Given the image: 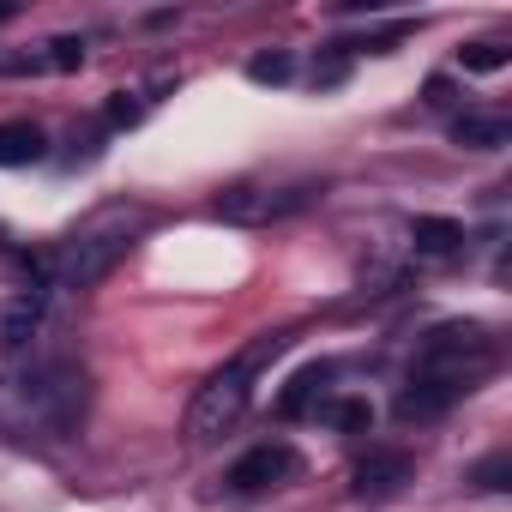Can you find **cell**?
I'll use <instances>...</instances> for the list:
<instances>
[{"instance_id": "cell-13", "label": "cell", "mask_w": 512, "mask_h": 512, "mask_svg": "<svg viewBox=\"0 0 512 512\" xmlns=\"http://www.w3.org/2000/svg\"><path fill=\"white\" fill-rule=\"evenodd\" d=\"M332 422H338L344 434H368V428H374V404H368V398H338V404H332Z\"/></svg>"}, {"instance_id": "cell-3", "label": "cell", "mask_w": 512, "mask_h": 512, "mask_svg": "<svg viewBox=\"0 0 512 512\" xmlns=\"http://www.w3.org/2000/svg\"><path fill=\"white\" fill-rule=\"evenodd\" d=\"M494 362H500V344H494L482 326H434V332L422 338L410 374L440 380V386H452V392H470Z\"/></svg>"}, {"instance_id": "cell-19", "label": "cell", "mask_w": 512, "mask_h": 512, "mask_svg": "<svg viewBox=\"0 0 512 512\" xmlns=\"http://www.w3.org/2000/svg\"><path fill=\"white\" fill-rule=\"evenodd\" d=\"M344 73H350V61H344V55H326V61L314 67V85H338Z\"/></svg>"}, {"instance_id": "cell-18", "label": "cell", "mask_w": 512, "mask_h": 512, "mask_svg": "<svg viewBox=\"0 0 512 512\" xmlns=\"http://www.w3.org/2000/svg\"><path fill=\"white\" fill-rule=\"evenodd\" d=\"M103 115H109V127H133V121H139V103H133V97H127V91H115V97H109V109H103Z\"/></svg>"}, {"instance_id": "cell-17", "label": "cell", "mask_w": 512, "mask_h": 512, "mask_svg": "<svg viewBox=\"0 0 512 512\" xmlns=\"http://www.w3.org/2000/svg\"><path fill=\"white\" fill-rule=\"evenodd\" d=\"M79 61H85V43H79V37H55V43H49V67H55V73H73Z\"/></svg>"}, {"instance_id": "cell-1", "label": "cell", "mask_w": 512, "mask_h": 512, "mask_svg": "<svg viewBox=\"0 0 512 512\" xmlns=\"http://www.w3.org/2000/svg\"><path fill=\"white\" fill-rule=\"evenodd\" d=\"M145 229V211L133 205H109V211H97L91 223H79L67 241H61V253H55V284L61 290H91V284H103L121 260H127V247H133V235Z\"/></svg>"}, {"instance_id": "cell-5", "label": "cell", "mask_w": 512, "mask_h": 512, "mask_svg": "<svg viewBox=\"0 0 512 512\" xmlns=\"http://www.w3.org/2000/svg\"><path fill=\"white\" fill-rule=\"evenodd\" d=\"M296 470V452L284 446V440H266V446H253V452H241L235 464H229V488L235 494H260V488H272V482H284Z\"/></svg>"}, {"instance_id": "cell-16", "label": "cell", "mask_w": 512, "mask_h": 512, "mask_svg": "<svg viewBox=\"0 0 512 512\" xmlns=\"http://www.w3.org/2000/svg\"><path fill=\"white\" fill-rule=\"evenodd\" d=\"M506 476H512V458H506V452H494V458H482V464L470 470V482H476V488H488V494H500V488H506Z\"/></svg>"}, {"instance_id": "cell-9", "label": "cell", "mask_w": 512, "mask_h": 512, "mask_svg": "<svg viewBox=\"0 0 512 512\" xmlns=\"http://www.w3.org/2000/svg\"><path fill=\"white\" fill-rule=\"evenodd\" d=\"M326 386H332V362H308L284 392H278V416L284 422H296V416H308L320 398H326Z\"/></svg>"}, {"instance_id": "cell-12", "label": "cell", "mask_w": 512, "mask_h": 512, "mask_svg": "<svg viewBox=\"0 0 512 512\" xmlns=\"http://www.w3.org/2000/svg\"><path fill=\"white\" fill-rule=\"evenodd\" d=\"M506 139H512V127L500 115H458L452 121V145H464V151H500Z\"/></svg>"}, {"instance_id": "cell-7", "label": "cell", "mask_w": 512, "mask_h": 512, "mask_svg": "<svg viewBox=\"0 0 512 512\" xmlns=\"http://www.w3.org/2000/svg\"><path fill=\"white\" fill-rule=\"evenodd\" d=\"M43 308H49V290H43V284L19 290V296L7 302V314H0V344H7V350H25V344L37 338V326H43Z\"/></svg>"}, {"instance_id": "cell-10", "label": "cell", "mask_w": 512, "mask_h": 512, "mask_svg": "<svg viewBox=\"0 0 512 512\" xmlns=\"http://www.w3.org/2000/svg\"><path fill=\"white\" fill-rule=\"evenodd\" d=\"M43 157V127L37 121H0V169H25Z\"/></svg>"}, {"instance_id": "cell-4", "label": "cell", "mask_w": 512, "mask_h": 512, "mask_svg": "<svg viewBox=\"0 0 512 512\" xmlns=\"http://www.w3.org/2000/svg\"><path fill=\"white\" fill-rule=\"evenodd\" d=\"M314 187H235L217 199V217L223 223H278V217H296L308 211Z\"/></svg>"}, {"instance_id": "cell-8", "label": "cell", "mask_w": 512, "mask_h": 512, "mask_svg": "<svg viewBox=\"0 0 512 512\" xmlns=\"http://www.w3.org/2000/svg\"><path fill=\"white\" fill-rule=\"evenodd\" d=\"M458 398H464V392H452V386H440V380L410 374V386L398 392V422H434V416H446Z\"/></svg>"}, {"instance_id": "cell-14", "label": "cell", "mask_w": 512, "mask_h": 512, "mask_svg": "<svg viewBox=\"0 0 512 512\" xmlns=\"http://www.w3.org/2000/svg\"><path fill=\"white\" fill-rule=\"evenodd\" d=\"M290 73H296L290 55H253V61H247V79H253V85H284Z\"/></svg>"}, {"instance_id": "cell-15", "label": "cell", "mask_w": 512, "mask_h": 512, "mask_svg": "<svg viewBox=\"0 0 512 512\" xmlns=\"http://www.w3.org/2000/svg\"><path fill=\"white\" fill-rule=\"evenodd\" d=\"M506 61H512V55H506L500 43H470V49H464V73H500Z\"/></svg>"}, {"instance_id": "cell-2", "label": "cell", "mask_w": 512, "mask_h": 512, "mask_svg": "<svg viewBox=\"0 0 512 512\" xmlns=\"http://www.w3.org/2000/svg\"><path fill=\"white\" fill-rule=\"evenodd\" d=\"M290 338H260L247 356H235L229 368H217L205 386H199V398H193V410H187V434L205 446V440H217V434H229L235 422H241V410H247V398H253V368H260L266 356H278Z\"/></svg>"}, {"instance_id": "cell-11", "label": "cell", "mask_w": 512, "mask_h": 512, "mask_svg": "<svg viewBox=\"0 0 512 512\" xmlns=\"http://www.w3.org/2000/svg\"><path fill=\"white\" fill-rule=\"evenodd\" d=\"M410 241H416V253H428V260H446V253L464 247V223H452V217H416Z\"/></svg>"}, {"instance_id": "cell-6", "label": "cell", "mask_w": 512, "mask_h": 512, "mask_svg": "<svg viewBox=\"0 0 512 512\" xmlns=\"http://www.w3.org/2000/svg\"><path fill=\"white\" fill-rule=\"evenodd\" d=\"M416 476V458L404 452V446H380V452H368L362 464H356V500H386V494H398L404 482Z\"/></svg>"}]
</instances>
